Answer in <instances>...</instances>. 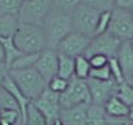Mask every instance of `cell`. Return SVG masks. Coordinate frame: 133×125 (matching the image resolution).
Returning <instances> with one entry per match:
<instances>
[{
    "instance_id": "1",
    "label": "cell",
    "mask_w": 133,
    "mask_h": 125,
    "mask_svg": "<svg viewBox=\"0 0 133 125\" xmlns=\"http://www.w3.org/2000/svg\"><path fill=\"white\" fill-rule=\"evenodd\" d=\"M13 42L23 54H39L48 49L45 31L36 25L20 23L13 36Z\"/></svg>"
},
{
    "instance_id": "2",
    "label": "cell",
    "mask_w": 133,
    "mask_h": 125,
    "mask_svg": "<svg viewBox=\"0 0 133 125\" xmlns=\"http://www.w3.org/2000/svg\"><path fill=\"white\" fill-rule=\"evenodd\" d=\"M43 29L46 34L48 49L56 50L58 43L68 34L74 31L71 13L61 11L54 7L44 23Z\"/></svg>"
},
{
    "instance_id": "3",
    "label": "cell",
    "mask_w": 133,
    "mask_h": 125,
    "mask_svg": "<svg viewBox=\"0 0 133 125\" xmlns=\"http://www.w3.org/2000/svg\"><path fill=\"white\" fill-rule=\"evenodd\" d=\"M8 75L20 89V91L31 102L38 99L43 91L48 88V83L35 70V68L18 71L10 70Z\"/></svg>"
},
{
    "instance_id": "4",
    "label": "cell",
    "mask_w": 133,
    "mask_h": 125,
    "mask_svg": "<svg viewBox=\"0 0 133 125\" xmlns=\"http://www.w3.org/2000/svg\"><path fill=\"white\" fill-rule=\"evenodd\" d=\"M54 9L52 0H25L18 12L20 23L42 27Z\"/></svg>"
},
{
    "instance_id": "5",
    "label": "cell",
    "mask_w": 133,
    "mask_h": 125,
    "mask_svg": "<svg viewBox=\"0 0 133 125\" xmlns=\"http://www.w3.org/2000/svg\"><path fill=\"white\" fill-rule=\"evenodd\" d=\"M81 104H91V95L87 81L74 76L69 80L66 91L59 94V106L66 109Z\"/></svg>"
},
{
    "instance_id": "6",
    "label": "cell",
    "mask_w": 133,
    "mask_h": 125,
    "mask_svg": "<svg viewBox=\"0 0 133 125\" xmlns=\"http://www.w3.org/2000/svg\"><path fill=\"white\" fill-rule=\"evenodd\" d=\"M100 11L81 3L71 13L74 31L84 34L88 37H94Z\"/></svg>"
},
{
    "instance_id": "7",
    "label": "cell",
    "mask_w": 133,
    "mask_h": 125,
    "mask_svg": "<svg viewBox=\"0 0 133 125\" xmlns=\"http://www.w3.org/2000/svg\"><path fill=\"white\" fill-rule=\"evenodd\" d=\"M108 32L121 42L130 41L133 36V16L131 11L116 7L112 9V18Z\"/></svg>"
},
{
    "instance_id": "8",
    "label": "cell",
    "mask_w": 133,
    "mask_h": 125,
    "mask_svg": "<svg viewBox=\"0 0 133 125\" xmlns=\"http://www.w3.org/2000/svg\"><path fill=\"white\" fill-rule=\"evenodd\" d=\"M122 42H123L107 31L106 34L92 37L91 42L84 56L86 58H90L94 55H103L109 58H116Z\"/></svg>"
},
{
    "instance_id": "9",
    "label": "cell",
    "mask_w": 133,
    "mask_h": 125,
    "mask_svg": "<svg viewBox=\"0 0 133 125\" xmlns=\"http://www.w3.org/2000/svg\"><path fill=\"white\" fill-rule=\"evenodd\" d=\"M90 37L77 31H72L58 44L56 50L59 55L75 58L79 56H84L90 42Z\"/></svg>"
},
{
    "instance_id": "10",
    "label": "cell",
    "mask_w": 133,
    "mask_h": 125,
    "mask_svg": "<svg viewBox=\"0 0 133 125\" xmlns=\"http://www.w3.org/2000/svg\"><path fill=\"white\" fill-rule=\"evenodd\" d=\"M32 103L46 119L48 125H52L55 121L59 119V94L50 91L49 88H46L41 97Z\"/></svg>"
},
{
    "instance_id": "11",
    "label": "cell",
    "mask_w": 133,
    "mask_h": 125,
    "mask_svg": "<svg viewBox=\"0 0 133 125\" xmlns=\"http://www.w3.org/2000/svg\"><path fill=\"white\" fill-rule=\"evenodd\" d=\"M86 81L91 95V104L104 106L112 96L116 95L118 84L113 79L109 81H99L88 78Z\"/></svg>"
},
{
    "instance_id": "12",
    "label": "cell",
    "mask_w": 133,
    "mask_h": 125,
    "mask_svg": "<svg viewBox=\"0 0 133 125\" xmlns=\"http://www.w3.org/2000/svg\"><path fill=\"white\" fill-rule=\"evenodd\" d=\"M35 70L49 83L52 78L58 76V54L56 50L45 49L39 54L38 60L35 64Z\"/></svg>"
},
{
    "instance_id": "13",
    "label": "cell",
    "mask_w": 133,
    "mask_h": 125,
    "mask_svg": "<svg viewBox=\"0 0 133 125\" xmlns=\"http://www.w3.org/2000/svg\"><path fill=\"white\" fill-rule=\"evenodd\" d=\"M116 58L123 71L125 82L131 84L133 78V48L129 41L121 43Z\"/></svg>"
},
{
    "instance_id": "14",
    "label": "cell",
    "mask_w": 133,
    "mask_h": 125,
    "mask_svg": "<svg viewBox=\"0 0 133 125\" xmlns=\"http://www.w3.org/2000/svg\"><path fill=\"white\" fill-rule=\"evenodd\" d=\"M88 106L89 104H81L71 108L61 109V121L64 125H87Z\"/></svg>"
},
{
    "instance_id": "15",
    "label": "cell",
    "mask_w": 133,
    "mask_h": 125,
    "mask_svg": "<svg viewBox=\"0 0 133 125\" xmlns=\"http://www.w3.org/2000/svg\"><path fill=\"white\" fill-rule=\"evenodd\" d=\"M3 88L8 91L13 98L16 100L17 104L20 109V113H21V118H22V124H25V119H26V112H27V107L29 106V104L31 103V101L29 100L22 92L20 91V89L16 86V84L13 82V80L10 78V76L7 75L4 82H3Z\"/></svg>"
},
{
    "instance_id": "16",
    "label": "cell",
    "mask_w": 133,
    "mask_h": 125,
    "mask_svg": "<svg viewBox=\"0 0 133 125\" xmlns=\"http://www.w3.org/2000/svg\"><path fill=\"white\" fill-rule=\"evenodd\" d=\"M104 110L107 116L113 118H127L129 113V106H127L123 101H121L116 95L112 96L105 104ZM128 119V118H127Z\"/></svg>"
},
{
    "instance_id": "17",
    "label": "cell",
    "mask_w": 133,
    "mask_h": 125,
    "mask_svg": "<svg viewBox=\"0 0 133 125\" xmlns=\"http://www.w3.org/2000/svg\"><path fill=\"white\" fill-rule=\"evenodd\" d=\"M20 24L17 15L1 14L0 15V38L13 37Z\"/></svg>"
},
{
    "instance_id": "18",
    "label": "cell",
    "mask_w": 133,
    "mask_h": 125,
    "mask_svg": "<svg viewBox=\"0 0 133 125\" xmlns=\"http://www.w3.org/2000/svg\"><path fill=\"white\" fill-rule=\"evenodd\" d=\"M87 125H107V114L103 106L89 104L87 109Z\"/></svg>"
},
{
    "instance_id": "19",
    "label": "cell",
    "mask_w": 133,
    "mask_h": 125,
    "mask_svg": "<svg viewBox=\"0 0 133 125\" xmlns=\"http://www.w3.org/2000/svg\"><path fill=\"white\" fill-rule=\"evenodd\" d=\"M75 75V58L58 54V76L70 80Z\"/></svg>"
},
{
    "instance_id": "20",
    "label": "cell",
    "mask_w": 133,
    "mask_h": 125,
    "mask_svg": "<svg viewBox=\"0 0 133 125\" xmlns=\"http://www.w3.org/2000/svg\"><path fill=\"white\" fill-rule=\"evenodd\" d=\"M0 42L3 44L4 50H5V65L7 69H10V66L12 65V63L16 60L18 57H20L23 52H21L20 50L17 49L15 43L13 42V37H8V38H0Z\"/></svg>"
},
{
    "instance_id": "21",
    "label": "cell",
    "mask_w": 133,
    "mask_h": 125,
    "mask_svg": "<svg viewBox=\"0 0 133 125\" xmlns=\"http://www.w3.org/2000/svg\"><path fill=\"white\" fill-rule=\"evenodd\" d=\"M39 54H22L12 63L9 71L10 70L18 71V70H26V69L34 68L38 60Z\"/></svg>"
},
{
    "instance_id": "22",
    "label": "cell",
    "mask_w": 133,
    "mask_h": 125,
    "mask_svg": "<svg viewBox=\"0 0 133 125\" xmlns=\"http://www.w3.org/2000/svg\"><path fill=\"white\" fill-rule=\"evenodd\" d=\"M91 65L89 62V58L85 56H79L75 58V77L87 80L91 73Z\"/></svg>"
},
{
    "instance_id": "23",
    "label": "cell",
    "mask_w": 133,
    "mask_h": 125,
    "mask_svg": "<svg viewBox=\"0 0 133 125\" xmlns=\"http://www.w3.org/2000/svg\"><path fill=\"white\" fill-rule=\"evenodd\" d=\"M24 125H48L46 119L41 113V111L34 106L32 102L27 107Z\"/></svg>"
},
{
    "instance_id": "24",
    "label": "cell",
    "mask_w": 133,
    "mask_h": 125,
    "mask_svg": "<svg viewBox=\"0 0 133 125\" xmlns=\"http://www.w3.org/2000/svg\"><path fill=\"white\" fill-rule=\"evenodd\" d=\"M116 96L121 101H123L127 106L133 105V85L127 82L119 84L117 88Z\"/></svg>"
},
{
    "instance_id": "25",
    "label": "cell",
    "mask_w": 133,
    "mask_h": 125,
    "mask_svg": "<svg viewBox=\"0 0 133 125\" xmlns=\"http://www.w3.org/2000/svg\"><path fill=\"white\" fill-rule=\"evenodd\" d=\"M111 18H112V10H105V11H102L100 13L94 36L106 34L108 31L110 22H111Z\"/></svg>"
},
{
    "instance_id": "26",
    "label": "cell",
    "mask_w": 133,
    "mask_h": 125,
    "mask_svg": "<svg viewBox=\"0 0 133 125\" xmlns=\"http://www.w3.org/2000/svg\"><path fill=\"white\" fill-rule=\"evenodd\" d=\"M1 110H17V111H20L16 100L4 88L0 89V111Z\"/></svg>"
},
{
    "instance_id": "27",
    "label": "cell",
    "mask_w": 133,
    "mask_h": 125,
    "mask_svg": "<svg viewBox=\"0 0 133 125\" xmlns=\"http://www.w3.org/2000/svg\"><path fill=\"white\" fill-rule=\"evenodd\" d=\"M23 0H0V15L12 14L18 15Z\"/></svg>"
},
{
    "instance_id": "28",
    "label": "cell",
    "mask_w": 133,
    "mask_h": 125,
    "mask_svg": "<svg viewBox=\"0 0 133 125\" xmlns=\"http://www.w3.org/2000/svg\"><path fill=\"white\" fill-rule=\"evenodd\" d=\"M108 66L111 71V75L113 80L116 82L118 85L125 82L124 75H123V71L121 69V66L118 62L117 58H110L108 62Z\"/></svg>"
},
{
    "instance_id": "29",
    "label": "cell",
    "mask_w": 133,
    "mask_h": 125,
    "mask_svg": "<svg viewBox=\"0 0 133 125\" xmlns=\"http://www.w3.org/2000/svg\"><path fill=\"white\" fill-rule=\"evenodd\" d=\"M114 1L115 0H82V3L102 12L114 8Z\"/></svg>"
},
{
    "instance_id": "30",
    "label": "cell",
    "mask_w": 133,
    "mask_h": 125,
    "mask_svg": "<svg viewBox=\"0 0 133 125\" xmlns=\"http://www.w3.org/2000/svg\"><path fill=\"white\" fill-rule=\"evenodd\" d=\"M54 7L61 11L72 13L81 3L82 0H52Z\"/></svg>"
},
{
    "instance_id": "31",
    "label": "cell",
    "mask_w": 133,
    "mask_h": 125,
    "mask_svg": "<svg viewBox=\"0 0 133 125\" xmlns=\"http://www.w3.org/2000/svg\"><path fill=\"white\" fill-rule=\"evenodd\" d=\"M0 120L8 123L9 125H16L19 121H21L22 123L21 113L17 110H1Z\"/></svg>"
},
{
    "instance_id": "32",
    "label": "cell",
    "mask_w": 133,
    "mask_h": 125,
    "mask_svg": "<svg viewBox=\"0 0 133 125\" xmlns=\"http://www.w3.org/2000/svg\"><path fill=\"white\" fill-rule=\"evenodd\" d=\"M68 85H69V80L64 79L59 76H56L48 83V88L55 93L62 94L63 92L66 91Z\"/></svg>"
},
{
    "instance_id": "33",
    "label": "cell",
    "mask_w": 133,
    "mask_h": 125,
    "mask_svg": "<svg viewBox=\"0 0 133 125\" xmlns=\"http://www.w3.org/2000/svg\"><path fill=\"white\" fill-rule=\"evenodd\" d=\"M89 78L99 80V81H109V80L113 79L108 65L105 67L98 68V69H92Z\"/></svg>"
},
{
    "instance_id": "34",
    "label": "cell",
    "mask_w": 133,
    "mask_h": 125,
    "mask_svg": "<svg viewBox=\"0 0 133 125\" xmlns=\"http://www.w3.org/2000/svg\"><path fill=\"white\" fill-rule=\"evenodd\" d=\"M89 58V62H90V65H91L92 69H98V68L105 67L108 65L109 58H107L106 56H103V55H94L90 57Z\"/></svg>"
},
{
    "instance_id": "35",
    "label": "cell",
    "mask_w": 133,
    "mask_h": 125,
    "mask_svg": "<svg viewBox=\"0 0 133 125\" xmlns=\"http://www.w3.org/2000/svg\"><path fill=\"white\" fill-rule=\"evenodd\" d=\"M114 7L131 11L133 8V0H115Z\"/></svg>"
},
{
    "instance_id": "36",
    "label": "cell",
    "mask_w": 133,
    "mask_h": 125,
    "mask_svg": "<svg viewBox=\"0 0 133 125\" xmlns=\"http://www.w3.org/2000/svg\"><path fill=\"white\" fill-rule=\"evenodd\" d=\"M9 70L7 69L5 64H1L0 63V89L3 88V82L6 78V76L8 75Z\"/></svg>"
},
{
    "instance_id": "37",
    "label": "cell",
    "mask_w": 133,
    "mask_h": 125,
    "mask_svg": "<svg viewBox=\"0 0 133 125\" xmlns=\"http://www.w3.org/2000/svg\"><path fill=\"white\" fill-rule=\"evenodd\" d=\"M5 60H6V56H5V50L3 44L0 42V63L1 64H5Z\"/></svg>"
},
{
    "instance_id": "38",
    "label": "cell",
    "mask_w": 133,
    "mask_h": 125,
    "mask_svg": "<svg viewBox=\"0 0 133 125\" xmlns=\"http://www.w3.org/2000/svg\"><path fill=\"white\" fill-rule=\"evenodd\" d=\"M128 120L131 122L132 121L133 122V105H131V106H129V113H128Z\"/></svg>"
},
{
    "instance_id": "39",
    "label": "cell",
    "mask_w": 133,
    "mask_h": 125,
    "mask_svg": "<svg viewBox=\"0 0 133 125\" xmlns=\"http://www.w3.org/2000/svg\"><path fill=\"white\" fill-rule=\"evenodd\" d=\"M52 125H64V123L61 121V119H58L57 121H55V122L52 123Z\"/></svg>"
},
{
    "instance_id": "40",
    "label": "cell",
    "mask_w": 133,
    "mask_h": 125,
    "mask_svg": "<svg viewBox=\"0 0 133 125\" xmlns=\"http://www.w3.org/2000/svg\"><path fill=\"white\" fill-rule=\"evenodd\" d=\"M129 42H130V44H131V47L133 48V36H132V38L129 41Z\"/></svg>"
},
{
    "instance_id": "41",
    "label": "cell",
    "mask_w": 133,
    "mask_h": 125,
    "mask_svg": "<svg viewBox=\"0 0 133 125\" xmlns=\"http://www.w3.org/2000/svg\"><path fill=\"white\" fill-rule=\"evenodd\" d=\"M123 125H132V124H131V122H130V121H128V122H126V123H124Z\"/></svg>"
},
{
    "instance_id": "42",
    "label": "cell",
    "mask_w": 133,
    "mask_h": 125,
    "mask_svg": "<svg viewBox=\"0 0 133 125\" xmlns=\"http://www.w3.org/2000/svg\"><path fill=\"white\" fill-rule=\"evenodd\" d=\"M131 14H132V16H133V8H132V10H131Z\"/></svg>"
},
{
    "instance_id": "43",
    "label": "cell",
    "mask_w": 133,
    "mask_h": 125,
    "mask_svg": "<svg viewBox=\"0 0 133 125\" xmlns=\"http://www.w3.org/2000/svg\"><path fill=\"white\" fill-rule=\"evenodd\" d=\"M131 85H133V78H132V82H131Z\"/></svg>"
},
{
    "instance_id": "44",
    "label": "cell",
    "mask_w": 133,
    "mask_h": 125,
    "mask_svg": "<svg viewBox=\"0 0 133 125\" xmlns=\"http://www.w3.org/2000/svg\"><path fill=\"white\" fill-rule=\"evenodd\" d=\"M23 1H25V0H23Z\"/></svg>"
},
{
    "instance_id": "45",
    "label": "cell",
    "mask_w": 133,
    "mask_h": 125,
    "mask_svg": "<svg viewBox=\"0 0 133 125\" xmlns=\"http://www.w3.org/2000/svg\"><path fill=\"white\" fill-rule=\"evenodd\" d=\"M132 125H133V124H132Z\"/></svg>"
}]
</instances>
